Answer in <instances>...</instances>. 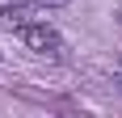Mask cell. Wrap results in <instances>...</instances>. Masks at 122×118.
Here are the masks:
<instances>
[{"mask_svg":"<svg viewBox=\"0 0 122 118\" xmlns=\"http://www.w3.org/2000/svg\"><path fill=\"white\" fill-rule=\"evenodd\" d=\"M17 38H21L34 55H51V59H59L63 51H67V47H63V34L55 30V25H46V21H21V25H17Z\"/></svg>","mask_w":122,"mask_h":118,"instance_id":"cell-1","label":"cell"},{"mask_svg":"<svg viewBox=\"0 0 122 118\" xmlns=\"http://www.w3.org/2000/svg\"><path fill=\"white\" fill-rule=\"evenodd\" d=\"M34 4H42V9H59V4H67V0H34Z\"/></svg>","mask_w":122,"mask_h":118,"instance_id":"cell-2","label":"cell"},{"mask_svg":"<svg viewBox=\"0 0 122 118\" xmlns=\"http://www.w3.org/2000/svg\"><path fill=\"white\" fill-rule=\"evenodd\" d=\"M118 25H122V9H118Z\"/></svg>","mask_w":122,"mask_h":118,"instance_id":"cell-3","label":"cell"}]
</instances>
